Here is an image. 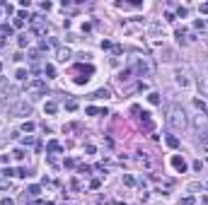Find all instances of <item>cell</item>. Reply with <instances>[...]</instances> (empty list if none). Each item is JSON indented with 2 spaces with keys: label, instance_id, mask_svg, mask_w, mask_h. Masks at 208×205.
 Segmentation results:
<instances>
[{
  "label": "cell",
  "instance_id": "5bb4252c",
  "mask_svg": "<svg viewBox=\"0 0 208 205\" xmlns=\"http://www.w3.org/2000/svg\"><path fill=\"white\" fill-rule=\"evenodd\" d=\"M148 102H150V104H160V94H150Z\"/></svg>",
  "mask_w": 208,
  "mask_h": 205
},
{
  "label": "cell",
  "instance_id": "30bf717a",
  "mask_svg": "<svg viewBox=\"0 0 208 205\" xmlns=\"http://www.w3.org/2000/svg\"><path fill=\"white\" fill-rule=\"evenodd\" d=\"M46 150H48V152H58V150H61V145H58L56 140H51V142L46 145Z\"/></svg>",
  "mask_w": 208,
  "mask_h": 205
},
{
  "label": "cell",
  "instance_id": "9c48e42d",
  "mask_svg": "<svg viewBox=\"0 0 208 205\" xmlns=\"http://www.w3.org/2000/svg\"><path fill=\"white\" fill-rule=\"evenodd\" d=\"M177 82H179V85H181V87H186V85H189V80H186V75H184V72H181V70H179V72H177Z\"/></svg>",
  "mask_w": 208,
  "mask_h": 205
},
{
  "label": "cell",
  "instance_id": "e0dca14e",
  "mask_svg": "<svg viewBox=\"0 0 208 205\" xmlns=\"http://www.w3.org/2000/svg\"><path fill=\"white\" fill-rule=\"evenodd\" d=\"M87 113H90V116H95V113H99V109H95V106H87Z\"/></svg>",
  "mask_w": 208,
  "mask_h": 205
},
{
  "label": "cell",
  "instance_id": "9a60e30c",
  "mask_svg": "<svg viewBox=\"0 0 208 205\" xmlns=\"http://www.w3.org/2000/svg\"><path fill=\"white\" fill-rule=\"evenodd\" d=\"M12 157H15V159H24V152H22V150H15Z\"/></svg>",
  "mask_w": 208,
  "mask_h": 205
},
{
  "label": "cell",
  "instance_id": "ba28073f",
  "mask_svg": "<svg viewBox=\"0 0 208 205\" xmlns=\"http://www.w3.org/2000/svg\"><path fill=\"white\" fill-rule=\"evenodd\" d=\"M68 58H70V51H68V48H58V61H63V63H66Z\"/></svg>",
  "mask_w": 208,
  "mask_h": 205
},
{
  "label": "cell",
  "instance_id": "277c9868",
  "mask_svg": "<svg viewBox=\"0 0 208 205\" xmlns=\"http://www.w3.org/2000/svg\"><path fill=\"white\" fill-rule=\"evenodd\" d=\"M12 111H15L17 116H29V111H32V106H29L27 102H22V104H17V106H15Z\"/></svg>",
  "mask_w": 208,
  "mask_h": 205
},
{
  "label": "cell",
  "instance_id": "ffe728a7",
  "mask_svg": "<svg viewBox=\"0 0 208 205\" xmlns=\"http://www.w3.org/2000/svg\"><path fill=\"white\" fill-rule=\"evenodd\" d=\"M39 191H41V188H39V186H29V193H32V196H36V193H39Z\"/></svg>",
  "mask_w": 208,
  "mask_h": 205
},
{
  "label": "cell",
  "instance_id": "52a82bcc",
  "mask_svg": "<svg viewBox=\"0 0 208 205\" xmlns=\"http://www.w3.org/2000/svg\"><path fill=\"white\" fill-rule=\"evenodd\" d=\"M109 94H111V92L104 87V89H97V92L92 94V99H109Z\"/></svg>",
  "mask_w": 208,
  "mask_h": 205
},
{
  "label": "cell",
  "instance_id": "4fadbf2b",
  "mask_svg": "<svg viewBox=\"0 0 208 205\" xmlns=\"http://www.w3.org/2000/svg\"><path fill=\"white\" fill-rule=\"evenodd\" d=\"M56 109H58V106H56L53 102H48V104H46V113H56Z\"/></svg>",
  "mask_w": 208,
  "mask_h": 205
},
{
  "label": "cell",
  "instance_id": "6da1fadb",
  "mask_svg": "<svg viewBox=\"0 0 208 205\" xmlns=\"http://www.w3.org/2000/svg\"><path fill=\"white\" fill-rule=\"evenodd\" d=\"M167 123H170V128L172 130H181L184 126H186V113H184V109L181 106H170V111H167Z\"/></svg>",
  "mask_w": 208,
  "mask_h": 205
},
{
  "label": "cell",
  "instance_id": "7402d4cb",
  "mask_svg": "<svg viewBox=\"0 0 208 205\" xmlns=\"http://www.w3.org/2000/svg\"><path fill=\"white\" fill-rule=\"evenodd\" d=\"M201 12H203V15H208V2H203V5H201Z\"/></svg>",
  "mask_w": 208,
  "mask_h": 205
},
{
  "label": "cell",
  "instance_id": "7a4b0ae2",
  "mask_svg": "<svg viewBox=\"0 0 208 205\" xmlns=\"http://www.w3.org/2000/svg\"><path fill=\"white\" fill-rule=\"evenodd\" d=\"M27 92H29V94H34V97L46 94V80H39V77L29 80V82H27Z\"/></svg>",
  "mask_w": 208,
  "mask_h": 205
},
{
  "label": "cell",
  "instance_id": "8992f818",
  "mask_svg": "<svg viewBox=\"0 0 208 205\" xmlns=\"http://www.w3.org/2000/svg\"><path fill=\"white\" fill-rule=\"evenodd\" d=\"M143 128H145V130H152V118H150L148 111H143Z\"/></svg>",
  "mask_w": 208,
  "mask_h": 205
},
{
  "label": "cell",
  "instance_id": "5b68a950",
  "mask_svg": "<svg viewBox=\"0 0 208 205\" xmlns=\"http://www.w3.org/2000/svg\"><path fill=\"white\" fill-rule=\"evenodd\" d=\"M172 164H174V169L179 171V174H184V171H186V162H184L181 157H172Z\"/></svg>",
  "mask_w": 208,
  "mask_h": 205
},
{
  "label": "cell",
  "instance_id": "ac0fdd59",
  "mask_svg": "<svg viewBox=\"0 0 208 205\" xmlns=\"http://www.w3.org/2000/svg\"><path fill=\"white\" fill-rule=\"evenodd\" d=\"M22 130H24V133H27V130H34V123H24V126H22Z\"/></svg>",
  "mask_w": 208,
  "mask_h": 205
},
{
  "label": "cell",
  "instance_id": "3957f363",
  "mask_svg": "<svg viewBox=\"0 0 208 205\" xmlns=\"http://www.w3.org/2000/svg\"><path fill=\"white\" fill-rule=\"evenodd\" d=\"M194 126H196V130H199V137H203V140H208V116L203 113H199L196 116V121H194Z\"/></svg>",
  "mask_w": 208,
  "mask_h": 205
},
{
  "label": "cell",
  "instance_id": "d6986e66",
  "mask_svg": "<svg viewBox=\"0 0 208 205\" xmlns=\"http://www.w3.org/2000/svg\"><path fill=\"white\" fill-rule=\"evenodd\" d=\"M2 188H10V181H5V179H0V191Z\"/></svg>",
  "mask_w": 208,
  "mask_h": 205
},
{
  "label": "cell",
  "instance_id": "7c38bea8",
  "mask_svg": "<svg viewBox=\"0 0 208 205\" xmlns=\"http://www.w3.org/2000/svg\"><path fill=\"white\" fill-rule=\"evenodd\" d=\"M124 183H126V186H133V183H136V179H133L131 174H124Z\"/></svg>",
  "mask_w": 208,
  "mask_h": 205
},
{
  "label": "cell",
  "instance_id": "2e32d148",
  "mask_svg": "<svg viewBox=\"0 0 208 205\" xmlns=\"http://www.w3.org/2000/svg\"><path fill=\"white\" fill-rule=\"evenodd\" d=\"M44 72H46V75H51V77L56 75V70H53V65H46V70H44Z\"/></svg>",
  "mask_w": 208,
  "mask_h": 205
},
{
  "label": "cell",
  "instance_id": "8fae6325",
  "mask_svg": "<svg viewBox=\"0 0 208 205\" xmlns=\"http://www.w3.org/2000/svg\"><path fill=\"white\" fill-rule=\"evenodd\" d=\"M167 145H170V147H179V140L174 135H167Z\"/></svg>",
  "mask_w": 208,
  "mask_h": 205
},
{
  "label": "cell",
  "instance_id": "44dd1931",
  "mask_svg": "<svg viewBox=\"0 0 208 205\" xmlns=\"http://www.w3.org/2000/svg\"><path fill=\"white\" fill-rule=\"evenodd\" d=\"M179 205H194V198H184V200H181Z\"/></svg>",
  "mask_w": 208,
  "mask_h": 205
}]
</instances>
